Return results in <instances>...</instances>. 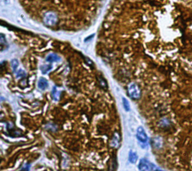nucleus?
<instances>
[{"label": "nucleus", "mask_w": 192, "mask_h": 171, "mask_svg": "<svg viewBox=\"0 0 192 171\" xmlns=\"http://www.w3.org/2000/svg\"><path fill=\"white\" fill-rule=\"evenodd\" d=\"M137 159H138V158H137V153L131 151L130 153H129V161H130L131 163H132V164H134V163L137 162Z\"/></svg>", "instance_id": "9"}, {"label": "nucleus", "mask_w": 192, "mask_h": 171, "mask_svg": "<svg viewBox=\"0 0 192 171\" xmlns=\"http://www.w3.org/2000/svg\"><path fill=\"white\" fill-rule=\"evenodd\" d=\"M29 167H30L29 164H24L23 167H22V170H25V171H29Z\"/></svg>", "instance_id": "18"}, {"label": "nucleus", "mask_w": 192, "mask_h": 171, "mask_svg": "<svg viewBox=\"0 0 192 171\" xmlns=\"http://www.w3.org/2000/svg\"><path fill=\"white\" fill-rule=\"evenodd\" d=\"M16 77L17 78H23L26 77V72L22 69H20L17 72H16Z\"/></svg>", "instance_id": "13"}, {"label": "nucleus", "mask_w": 192, "mask_h": 171, "mask_svg": "<svg viewBox=\"0 0 192 171\" xmlns=\"http://www.w3.org/2000/svg\"><path fill=\"white\" fill-rule=\"evenodd\" d=\"M111 164L112 165H110V167H111V171H115V170H116V160H115V159H112V161H111Z\"/></svg>", "instance_id": "17"}, {"label": "nucleus", "mask_w": 192, "mask_h": 171, "mask_svg": "<svg viewBox=\"0 0 192 171\" xmlns=\"http://www.w3.org/2000/svg\"><path fill=\"white\" fill-rule=\"evenodd\" d=\"M45 128L48 131H56L58 130V126L54 123H48L45 126Z\"/></svg>", "instance_id": "12"}, {"label": "nucleus", "mask_w": 192, "mask_h": 171, "mask_svg": "<svg viewBox=\"0 0 192 171\" xmlns=\"http://www.w3.org/2000/svg\"><path fill=\"white\" fill-rule=\"evenodd\" d=\"M98 80L99 86H100L102 89H108V83H107L105 78H103L101 76H99L98 78Z\"/></svg>", "instance_id": "10"}, {"label": "nucleus", "mask_w": 192, "mask_h": 171, "mask_svg": "<svg viewBox=\"0 0 192 171\" xmlns=\"http://www.w3.org/2000/svg\"><path fill=\"white\" fill-rule=\"evenodd\" d=\"M128 94L132 99L137 100L141 96V90L136 83H132L128 86Z\"/></svg>", "instance_id": "2"}, {"label": "nucleus", "mask_w": 192, "mask_h": 171, "mask_svg": "<svg viewBox=\"0 0 192 171\" xmlns=\"http://www.w3.org/2000/svg\"><path fill=\"white\" fill-rule=\"evenodd\" d=\"M137 138L140 143H146L147 142V140H148V137H147L146 133L144 131V129L142 128V127H139L137 128Z\"/></svg>", "instance_id": "4"}, {"label": "nucleus", "mask_w": 192, "mask_h": 171, "mask_svg": "<svg viewBox=\"0 0 192 171\" xmlns=\"http://www.w3.org/2000/svg\"><path fill=\"white\" fill-rule=\"evenodd\" d=\"M43 21L44 24L47 26H53L56 24L58 23V17H57V14L52 11H47L45 14H44L43 17Z\"/></svg>", "instance_id": "1"}, {"label": "nucleus", "mask_w": 192, "mask_h": 171, "mask_svg": "<svg viewBox=\"0 0 192 171\" xmlns=\"http://www.w3.org/2000/svg\"><path fill=\"white\" fill-rule=\"evenodd\" d=\"M122 102H123V106L124 108L125 109L126 111H129L130 110V105H129V103L125 98H122Z\"/></svg>", "instance_id": "15"}, {"label": "nucleus", "mask_w": 192, "mask_h": 171, "mask_svg": "<svg viewBox=\"0 0 192 171\" xmlns=\"http://www.w3.org/2000/svg\"><path fill=\"white\" fill-rule=\"evenodd\" d=\"M9 135H14V137H20L22 135V132L18 130H16V131H12L11 130V132L9 133Z\"/></svg>", "instance_id": "16"}, {"label": "nucleus", "mask_w": 192, "mask_h": 171, "mask_svg": "<svg viewBox=\"0 0 192 171\" xmlns=\"http://www.w3.org/2000/svg\"><path fill=\"white\" fill-rule=\"evenodd\" d=\"M120 144V137L118 133H115L113 136L111 140H110V145L113 148H118Z\"/></svg>", "instance_id": "5"}, {"label": "nucleus", "mask_w": 192, "mask_h": 171, "mask_svg": "<svg viewBox=\"0 0 192 171\" xmlns=\"http://www.w3.org/2000/svg\"><path fill=\"white\" fill-rule=\"evenodd\" d=\"M60 95H61V91L58 89L57 86H53V88L52 92H51V96H52L53 99L54 101H58L60 98Z\"/></svg>", "instance_id": "8"}, {"label": "nucleus", "mask_w": 192, "mask_h": 171, "mask_svg": "<svg viewBox=\"0 0 192 171\" xmlns=\"http://www.w3.org/2000/svg\"><path fill=\"white\" fill-rule=\"evenodd\" d=\"M53 66L51 65H44L41 66V71L43 74H47L50 71L52 70Z\"/></svg>", "instance_id": "11"}, {"label": "nucleus", "mask_w": 192, "mask_h": 171, "mask_svg": "<svg viewBox=\"0 0 192 171\" xmlns=\"http://www.w3.org/2000/svg\"><path fill=\"white\" fill-rule=\"evenodd\" d=\"M156 171H162V170H156Z\"/></svg>", "instance_id": "19"}, {"label": "nucleus", "mask_w": 192, "mask_h": 171, "mask_svg": "<svg viewBox=\"0 0 192 171\" xmlns=\"http://www.w3.org/2000/svg\"><path fill=\"white\" fill-rule=\"evenodd\" d=\"M48 86V82L44 77H41V78L38 80V87L41 90H44L47 88Z\"/></svg>", "instance_id": "7"}, {"label": "nucleus", "mask_w": 192, "mask_h": 171, "mask_svg": "<svg viewBox=\"0 0 192 171\" xmlns=\"http://www.w3.org/2000/svg\"><path fill=\"white\" fill-rule=\"evenodd\" d=\"M61 60V57L57 54H50L46 57V61L47 62H60Z\"/></svg>", "instance_id": "6"}, {"label": "nucleus", "mask_w": 192, "mask_h": 171, "mask_svg": "<svg viewBox=\"0 0 192 171\" xmlns=\"http://www.w3.org/2000/svg\"><path fill=\"white\" fill-rule=\"evenodd\" d=\"M11 65H12L13 72H16V70H17V67H18L19 65L18 61H17V59H14V60H12V62H11Z\"/></svg>", "instance_id": "14"}, {"label": "nucleus", "mask_w": 192, "mask_h": 171, "mask_svg": "<svg viewBox=\"0 0 192 171\" xmlns=\"http://www.w3.org/2000/svg\"><path fill=\"white\" fill-rule=\"evenodd\" d=\"M138 167L140 171H153V165L148 160L143 159L139 163Z\"/></svg>", "instance_id": "3"}]
</instances>
